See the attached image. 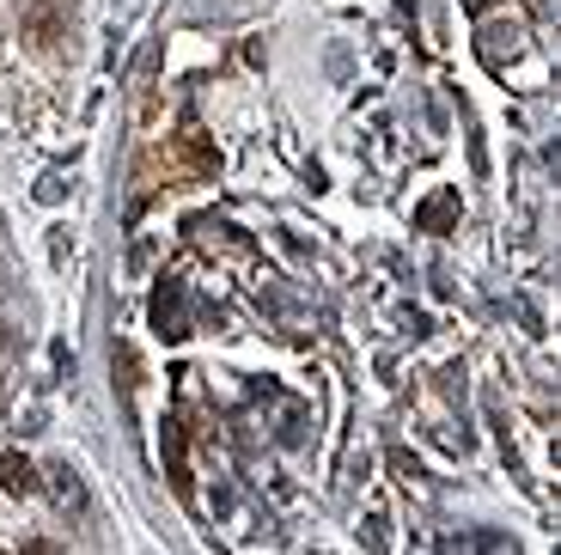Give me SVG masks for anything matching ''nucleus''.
<instances>
[{
  "instance_id": "20e7f679",
  "label": "nucleus",
  "mask_w": 561,
  "mask_h": 555,
  "mask_svg": "<svg viewBox=\"0 0 561 555\" xmlns=\"http://www.w3.org/2000/svg\"><path fill=\"white\" fill-rule=\"evenodd\" d=\"M0 488H7V495H31V488H37V471H31V458L7 452V458H0Z\"/></svg>"
},
{
  "instance_id": "f257e3e1",
  "label": "nucleus",
  "mask_w": 561,
  "mask_h": 555,
  "mask_svg": "<svg viewBox=\"0 0 561 555\" xmlns=\"http://www.w3.org/2000/svg\"><path fill=\"white\" fill-rule=\"evenodd\" d=\"M458 220H463V202H458V190H451V183H439L434 195H421V208H415L421 233H458Z\"/></svg>"
},
{
  "instance_id": "9d476101",
  "label": "nucleus",
  "mask_w": 561,
  "mask_h": 555,
  "mask_svg": "<svg viewBox=\"0 0 561 555\" xmlns=\"http://www.w3.org/2000/svg\"><path fill=\"white\" fill-rule=\"evenodd\" d=\"M0 409H7V378H0Z\"/></svg>"
},
{
  "instance_id": "1a4fd4ad",
  "label": "nucleus",
  "mask_w": 561,
  "mask_h": 555,
  "mask_svg": "<svg viewBox=\"0 0 561 555\" xmlns=\"http://www.w3.org/2000/svg\"><path fill=\"white\" fill-rule=\"evenodd\" d=\"M482 7H489V0H463V13H482Z\"/></svg>"
},
{
  "instance_id": "7ed1b4c3",
  "label": "nucleus",
  "mask_w": 561,
  "mask_h": 555,
  "mask_svg": "<svg viewBox=\"0 0 561 555\" xmlns=\"http://www.w3.org/2000/svg\"><path fill=\"white\" fill-rule=\"evenodd\" d=\"M49 488H56V500L68 507V513H85V507H92V495H85L80 471H73L68 458H61V464H49Z\"/></svg>"
},
{
  "instance_id": "6e6552de",
  "label": "nucleus",
  "mask_w": 561,
  "mask_h": 555,
  "mask_svg": "<svg viewBox=\"0 0 561 555\" xmlns=\"http://www.w3.org/2000/svg\"><path fill=\"white\" fill-rule=\"evenodd\" d=\"M25 555H61V550H56V543H43V537H37V543H25Z\"/></svg>"
},
{
  "instance_id": "0eeeda50",
  "label": "nucleus",
  "mask_w": 561,
  "mask_h": 555,
  "mask_svg": "<svg viewBox=\"0 0 561 555\" xmlns=\"http://www.w3.org/2000/svg\"><path fill=\"white\" fill-rule=\"evenodd\" d=\"M31 31H37V43H49V37H56V13H43V7H37V13H31Z\"/></svg>"
},
{
  "instance_id": "423d86ee",
  "label": "nucleus",
  "mask_w": 561,
  "mask_h": 555,
  "mask_svg": "<svg viewBox=\"0 0 561 555\" xmlns=\"http://www.w3.org/2000/svg\"><path fill=\"white\" fill-rule=\"evenodd\" d=\"M68 195V183H61V171H49V178L37 183V202H61Z\"/></svg>"
},
{
  "instance_id": "39448f33",
  "label": "nucleus",
  "mask_w": 561,
  "mask_h": 555,
  "mask_svg": "<svg viewBox=\"0 0 561 555\" xmlns=\"http://www.w3.org/2000/svg\"><path fill=\"white\" fill-rule=\"evenodd\" d=\"M165 458H171V476L183 483V428H178V421L165 428Z\"/></svg>"
},
{
  "instance_id": "f03ea898",
  "label": "nucleus",
  "mask_w": 561,
  "mask_h": 555,
  "mask_svg": "<svg viewBox=\"0 0 561 555\" xmlns=\"http://www.w3.org/2000/svg\"><path fill=\"white\" fill-rule=\"evenodd\" d=\"M153 330L165 336V342L190 336V318H183V287H178V281H159V293H153Z\"/></svg>"
},
{
  "instance_id": "9b49d317",
  "label": "nucleus",
  "mask_w": 561,
  "mask_h": 555,
  "mask_svg": "<svg viewBox=\"0 0 561 555\" xmlns=\"http://www.w3.org/2000/svg\"><path fill=\"white\" fill-rule=\"evenodd\" d=\"M135 7H140V0H123V13H135Z\"/></svg>"
}]
</instances>
